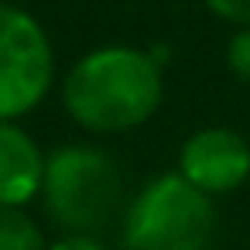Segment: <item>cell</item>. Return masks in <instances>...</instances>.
<instances>
[{"mask_svg": "<svg viewBox=\"0 0 250 250\" xmlns=\"http://www.w3.org/2000/svg\"><path fill=\"white\" fill-rule=\"evenodd\" d=\"M62 106L89 134H130L165 100V59L137 45H100L62 76Z\"/></svg>", "mask_w": 250, "mask_h": 250, "instance_id": "obj_1", "label": "cell"}, {"mask_svg": "<svg viewBox=\"0 0 250 250\" xmlns=\"http://www.w3.org/2000/svg\"><path fill=\"white\" fill-rule=\"evenodd\" d=\"M48 216L65 233H100L124 202L117 161L93 144H62L45 154L42 195Z\"/></svg>", "mask_w": 250, "mask_h": 250, "instance_id": "obj_2", "label": "cell"}, {"mask_svg": "<svg viewBox=\"0 0 250 250\" xmlns=\"http://www.w3.org/2000/svg\"><path fill=\"white\" fill-rule=\"evenodd\" d=\"M216 206L178 171L147 178L124 209V250H209Z\"/></svg>", "mask_w": 250, "mask_h": 250, "instance_id": "obj_3", "label": "cell"}, {"mask_svg": "<svg viewBox=\"0 0 250 250\" xmlns=\"http://www.w3.org/2000/svg\"><path fill=\"white\" fill-rule=\"evenodd\" d=\"M55 86V48L45 24L18 4H0V120H24Z\"/></svg>", "mask_w": 250, "mask_h": 250, "instance_id": "obj_4", "label": "cell"}, {"mask_svg": "<svg viewBox=\"0 0 250 250\" xmlns=\"http://www.w3.org/2000/svg\"><path fill=\"white\" fill-rule=\"evenodd\" d=\"M175 171L209 199L229 195L250 178V141L223 124L199 127L182 141Z\"/></svg>", "mask_w": 250, "mask_h": 250, "instance_id": "obj_5", "label": "cell"}, {"mask_svg": "<svg viewBox=\"0 0 250 250\" xmlns=\"http://www.w3.org/2000/svg\"><path fill=\"white\" fill-rule=\"evenodd\" d=\"M45 151L21 127V120H0V206L28 209L42 195Z\"/></svg>", "mask_w": 250, "mask_h": 250, "instance_id": "obj_6", "label": "cell"}, {"mask_svg": "<svg viewBox=\"0 0 250 250\" xmlns=\"http://www.w3.org/2000/svg\"><path fill=\"white\" fill-rule=\"evenodd\" d=\"M0 250H48L45 229L28 209L0 206Z\"/></svg>", "mask_w": 250, "mask_h": 250, "instance_id": "obj_7", "label": "cell"}, {"mask_svg": "<svg viewBox=\"0 0 250 250\" xmlns=\"http://www.w3.org/2000/svg\"><path fill=\"white\" fill-rule=\"evenodd\" d=\"M223 59H226L229 76H233L236 83L250 86V28H236V31L229 35Z\"/></svg>", "mask_w": 250, "mask_h": 250, "instance_id": "obj_8", "label": "cell"}, {"mask_svg": "<svg viewBox=\"0 0 250 250\" xmlns=\"http://www.w3.org/2000/svg\"><path fill=\"white\" fill-rule=\"evenodd\" d=\"M206 11L233 28H250V0H202Z\"/></svg>", "mask_w": 250, "mask_h": 250, "instance_id": "obj_9", "label": "cell"}, {"mask_svg": "<svg viewBox=\"0 0 250 250\" xmlns=\"http://www.w3.org/2000/svg\"><path fill=\"white\" fill-rule=\"evenodd\" d=\"M48 250H110V247L93 233H62L59 240L48 243Z\"/></svg>", "mask_w": 250, "mask_h": 250, "instance_id": "obj_10", "label": "cell"}, {"mask_svg": "<svg viewBox=\"0 0 250 250\" xmlns=\"http://www.w3.org/2000/svg\"><path fill=\"white\" fill-rule=\"evenodd\" d=\"M0 4H14V0H0Z\"/></svg>", "mask_w": 250, "mask_h": 250, "instance_id": "obj_11", "label": "cell"}]
</instances>
